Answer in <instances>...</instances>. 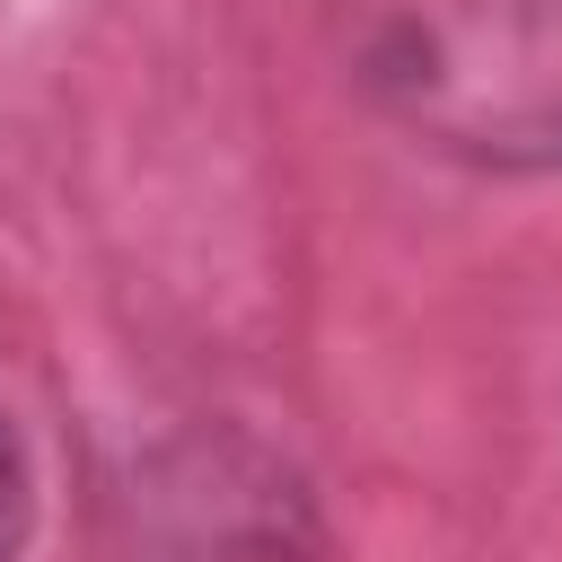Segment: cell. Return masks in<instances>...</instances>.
<instances>
[{
	"instance_id": "6da1fadb",
	"label": "cell",
	"mask_w": 562,
	"mask_h": 562,
	"mask_svg": "<svg viewBox=\"0 0 562 562\" xmlns=\"http://www.w3.org/2000/svg\"><path fill=\"white\" fill-rule=\"evenodd\" d=\"M342 44L422 149L501 176L562 167V0H351Z\"/></svg>"
},
{
	"instance_id": "7a4b0ae2",
	"label": "cell",
	"mask_w": 562,
	"mask_h": 562,
	"mask_svg": "<svg viewBox=\"0 0 562 562\" xmlns=\"http://www.w3.org/2000/svg\"><path fill=\"white\" fill-rule=\"evenodd\" d=\"M26 509H35V483H26V448H18V430H9V413H0V562L26 544Z\"/></svg>"
}]
</instances>
